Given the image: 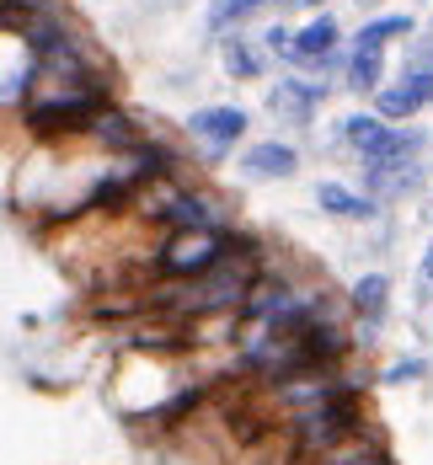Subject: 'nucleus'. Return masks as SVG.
Segmentation results:
<instances>
[{"label":"nucleus","mask_w":433,"mask_h":465,"mask_svg":"<svg viewBox=\"0 0 433 465\" xmlns=\"http://www.w3.org/2000/svg\"><path fill=\"white\" fill-rule=\"evenodd\" d=\"M423 279L433 283V246H428V257H423Z\"/></svg>","instance_id":"5701e85b"},{"label":"nucleus","mask_w":433,"mask_h":465,"mask_svg":"<svg viewBox=\"0 0 433 465\" xmlns=\"http://www.w3.org/2000/svg\"><path fill=\"white\" fill-rule=\"evenodd\" d=\"M316 203H321L327 214H337V220H369V214H375L369 198H359V193H348V187H337V183L316 187Z\"/></svg>","instance_id":"1a4fd4ad"},{"label":"nucleus","mask_w":433,"mask_h":465,"mask_svg":"<svg viewBox=\"0 0 433 465\" xmlns=\"http://www.w3.org/2000/svg\"><path fill=\"white\" fill-rule=\"evenodd\" d=\"M236 252V241L225 231H177L166 246H161V257H155V273H166V279H203L214 262H225Z\"/></svg>","instance_id":"f03ea898"},{"label":"nucleus","mask_w":433,"mask_h":465,"mask_svg":"<svg viewBox=\"0 0 433 465\" xmlns=\"http://www.w3.org/2000/svg\"><path fill=\"white\" fill-rule=\"evenodd\" d=\"M423 374H428L423 359H401V364H390V370H385V380H390V385H407V380H423Z\"/></svg>","instance_id":"4be33fe9"},{"label":"nucleus","mask_w":433,"mask_h":465,"mask_svg":"<svg viewBox=\"0 0 433 465\" xmlns=\"http://www.w3.org/2000/svg\"><path fill=\"white\" fill-rule=\"evenodd\" d=\"M385 134H390V124L369 118V113H359V118H348V124H342V140H348V144H359L364 155H369V150H375V144L385 140Z\"/></svg>","instance_id":"ddd939ff"},{"label":"nucleus","mask_w":433,"mask_h":465,"mask_svg":"<svg viewBox=\"0 0 433 465\" xmlns=\"http://www.w3.org/2000/svg\"><path fill=\"white\" fill-rule=\"evenodd\" d=\"M284 428H289V439H294V450H300V460H321V455L337 450L342 439L364 433V401H359V391L348 385V391H337L332 401H321V407H310V412H294Z\"/></svg>","instance_id":"f257e3e1"},{"label":"nucleus","mask_w":433,"mask_h":465,"mask_svg":"<svg viewBox=\"0 0 433 465\" xmlns=\"http://www.w3.org/2000/svg\"><path fill=\"white\" fill-rule=\"evenodd\" d=\"M385 294H390L385 273H369V279H359V283H353V311H359L364 322H380V316H385Z\"/></svg>","instance_id":"9d476101"},{"label":"nucleus","mask_w":433,"mask_h":465,"mask_svg":"<svg viewBox=\"0 0 433 465\" xmlns=\"http://www.w3.org/2000/svg\"><path fill=\"white\" fill-rule=\"evenodd\" d=\"M337 48V22L332 16H316L305 33H294V59L300 64H316V59H327Z\"/></svg>","instance_id":"0eeeda50"},{"label":"nucleus","mask_w":433,"mask_h":465,"mask_svg":"<svg viewBox=\"0 0 433 465\" xmlns=\"http://www.w3.org/2000/svg\"><path fill=\"white\" fill-rule=\"evenodd\" d=\"M418 144H423V134H412V129H390V134H385L369 155H364V166H380V161H407Z\"/></svg>","instance_id":"f8f14e48"},{"label":"nucleus","mask_w":433,"mask_h":465,"mask_svg":"<svg viewBox=\"0 0 433 465\" xmlns=\"http://www.w3.org/2000/svg\"><path fill=\"white\" fill-rule=\"evenodd\" d=\"M348 86H359V92H375V86H380V48H359V54H353Z\"/></svg>","instance_id":"4468645a"},{"label":"nucleus","mask_w":433,"mask_h":465,"mask_svg":"<svg viewBox=\"0 0 433 465\" xmlns=\"http://www.w3.org/2000/svg\"><path fill=\"white\" fill-rule=\"evenodd\" d=\"M316 96H321L316 86H294V81H284V86H279V92L268 96V102H273V113H294V118H305Z\"/></svg>","instance_id":"f3484780"},{"label":"nucleus","mask_w":433,"mask_h":465,"mask_svg":"<svg viewBox=\"0 0 433 465\" xmlns=\"http://www.w3.org/2000/svg\"><path fill=\"white\" fill-rule=\"evenodd\" d=\"M225 64H231L236 75H257V70H262V59L241 44V38H225Z\"/></svg>","instance_id":"412c9836"},{"label":"nucleus","mask_w":433,"mask_h":465,"mask_svg":"<svg viewBox=\"0 0 433 465\" xmlns=\"http://www.w3.org/2000/svg\"><path fill=\"white\" fill-rule=\"evenodd\" d=\"M305 5H310V0H305Z\"/></svg>","instance_id":"b1692460"},{"label":"nucleus","mask_w":433,"mask_h":465,"mask_svg":"<svg viewBox=\"0 0 433 465\" xmlns=\"http://www.w3.org/2000/svg\"><path fill=\"white\" fill-rule=\"evenodd\" d=\"M107 113V86H92V92H64V96H44L27 107V129L33 134H75Z\"/></svg>","instance_id":"7ed1b4c3"},{"label":"nucleus","mask_w":433,"mask_h":465,"mask_svg":"<svg viewBox=\"0 0 433 465\" xmlns=\"http://www.w3.org/2000/svg\"><path fill=\"white\" fill-rule=\"evenodd\" d=\"M92 129H96V140L113 144V150H134V144H140V134L129 129V118H118V113H102Z\"/></svg>","instance_id":"dca6fc26"},{"label":"nucleus","mask_w":433,"mask_h":465,"mask_svg":"<svg viewBox=\"0 0 433 465\" xmlns=\"http://www.w3.org/2000/svg\"><path fill=\"white\" fill-rule=\"evenodd\" d=\"M401 33H412V16H380V22H369L359 33V48H385L390 38H401Z\"/></svg>","instance_id":"a211bd4d"},{"label":"nucleus","mask_w":433,"mask_h":465,"mask_svg":"<svg viewBox=\"0 0 433 465\" xmlns=\"http://www.w3.org/2000/svg\"><path fill=\"white\" fill-rule=\"evenodd\" d=\"M129 342L134 348H188V331L182 326H140Z\"/></svg>","instance_id":"6ab92c4d"},{"label":"nucleus","mask_w":433,"mask_h":465,"mask_svg":"<svg viewBox=\"0 0 433 465\" xmlns=\"http://www.w3.org/2000/svg\"><path fill=\"white\" fill-rule=\"evenodd\" d=\"M246 172H251V177H289V172H294V150L279 144V140L251 144V150H246Z\"/></svg>","instance_id":"6e6552de"},{"label":"nucleus","mask_w":433,"mask_h":465,"mask_svg":"<svg viewBox=\"0 0 433 465\" xmlns=\"http://www.w3.org/2000/svg\"><path fill=\"white\" fill-rule=\"evenodd\" d=\"M188 129L209 144V155H225V144H236L246 134V113L241 107H203V113H192Z\"/></svg>","instance_id":"20e7f679"},{"label":"nucleus","mask_w":433,"mask_h":465,"mask_svg":"<svg viewBox=\"0 0 433 465\" xmlns=\"http://www.w3.org/2000/svg\"><path fill=\"white\" fill-rule=\"evenodd\" d=\"M262 0H214V11H209V27H231L241 16H251Z\"/></svg>","instance_id":"aec40b11"},{"label":"nucleus","mask_w":433,"mask_h":465,"mask_svg":"<svg viewBox=\"0 0 433 465\" xmlns=\"http://www.w3.org/2000/svg\"><path fill=\"white\" fill-rule=\"evenodd\" d=\"M423 102H433V70H412L407 86L380 92V118H412Z\"/></svg>","instance_id":"39448f33"},{"label":"nucleus","mask_w":433,"mask_h":465,"mask_svg":"<svg viewBox=\"0 0 433 465\" xmlns=\"http://www.w3.org/2000/svg\"><path fill=\"white\" fill-rule=\"evenodd\" d=\"M321 465H390V455L380 450V439L364 428V433L342 439L337 450H327V455H321Z\"/></svg>","instance_id":"423d86ee"},{"label":"nucleus","mask_w":433,"mask_h":465,"mask_svg":"<svg viewBox=\"0 0 433 465\" xmlns=\"http://www.w3.org/2000/svg\"><path fill=\"white\" fill-rule=\"evenodd\" d=\"M198 401H203V385H188V391H177V396L155 412V422H161V428H177V422H188L192 412H198Z\"/></svg>","instance_id":"2eb2a0df"},{"label":"nucleus","mask_w":433,"mask_h":465,"mask_svg":"<svg viewBox=\"0 0 433 465\" xmlns=\"http://www.w3.org/2000/svg\"><path fill=\"white\" fill-rule=\"evenodd\" d=\"M166 225H177V231H214V209L203 198H177L166 209Z\"/></svg>","instance_id":"9b49d317"}]
</instances>
